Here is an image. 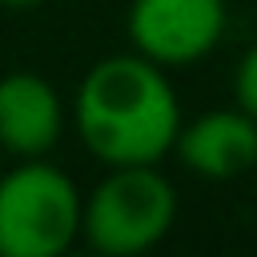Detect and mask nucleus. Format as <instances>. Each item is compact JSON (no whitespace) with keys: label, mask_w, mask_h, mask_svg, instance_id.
Returning a JSON list of instances; mask_svg holds the SVG:
<instances>
[{"label":"nucleus","mask_w":257,"mask_h":257,"mask_svg":"<svg viewBox=\"0 0 257 257\" xmlns=\"http://www.w3.org/2000/svg\"><path fill=\"white\" fill-rule=\"evenodd\" d=\"M84 193L44 161L24 157L0 173V257H60L80 241Z\"/></svg>","instance_id":"2"},{"label":"nucleus","mask_w":257,"mask_h":257,"mask_svg":"<svg viewBox=\"0 0 257 257\" xmlns=\"http://www.w3.org/2000/svg\"><path fill=\"white\" fill-rule=\"evenodd\" d=\"M36 4H44V0H0V8H16V12H24V8H36Z\"/></svg>","instance_id":"8"},{"label":"nucleus","mask_w":257,"mask_h":257,"mask_svg":"<svg viewBox=\"0 0 257 257\" xmlns=\"http://www.w3.org/2000/svg\"><path fill=\"white\" fill-rule=\"evenodd\" d=\"M229 28L225 0H133L124 16L128 44L161 68L205 60Z\"/></svg>","instance_id":"4"},{"label":"nucleus","mask_w":257,"mask_h":257,"mask_svg":"<svg viewBox=\"0 0 257 257\" xmlns=\"http://www.w3.org/2000/svg\"><path fill=\"white\" fill-rule=\"evenodd\" d=\"M68 124L56 84L40 72L12 68L0 76V149L16 161L48 157Z\"/></svg>","instance_id":"5"},{"label":"nucleus","mask_w":257,"mask_h":257,"mask_svg":"<svg viewBox=\"0 0 257 257\" xmlns=\"http://www.w3.org/2000/svg\"><path fill=\"white\" fill-rule=\"evenodd\" d=\"M233 104H241L249 116H257V44H249L233 68Z\"/></svg>","instance_id":"7"},{"label":"nucleus","mask_w":257,"mask_h":257,"mask_svg":"<svg viewBox=\"0 0 257 257\" xmlns=\"http://www.w3.org/2000/svg\"><path fill=\"white\" fill-rule=\"evenodd\" d=\"M177 225V189L157 165H112L88 193L80 241L104 257H137Z\"/></svg>","instance_id":"3"},{"label":"nucleus","mask_w":257,"mask_h":257,"mask_svg":"<svg viewBox=\"0 0 257 257\" xmlns=\"http://www.w3.org/2000/svg\"><path fill=\"white\" fill-rule=\"evenodd\" d=\"M173 153L193 177L233 181L257 165V116H249L241 104L209 108L181 124Z\"/></svg>","instance_id":"6"},{"label":"nucleus","mask_w":257,"mask_h":257,"mask_svg":"<svg viewBox=\"0 0 257 257\" xmlns=\"http://www.w3.org/2000/svg\"><path fill=\"white\" fill-rule=\"evenodd\" d=\"M4 161H8V153H4V149H0V173H4Z\"/></svg>","instance_id":"9"},{"label":"nucleus","mask_w":257,"mask_h":257,"mask_svg":"<svg viewBox=\"0 0 257 257\" xmlns=\"http://www.w3.org/2000/svg\"><path fill=\"white\" fill-rule=\"evenodd\" d=\"M72 128L88 157L112 165H161L185 124L169 68L133 52L96 60L72 92Z\"/></svg>","instance_id":"1"}]
</instances>
